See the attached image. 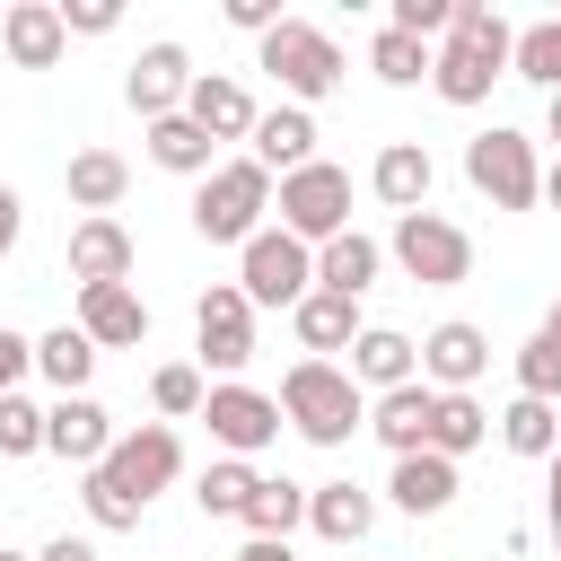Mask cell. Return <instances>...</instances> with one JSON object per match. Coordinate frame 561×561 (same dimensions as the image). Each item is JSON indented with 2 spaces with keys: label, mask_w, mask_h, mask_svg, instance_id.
Here are the masks:
<instances>
[{
  "label": "cell",
  "mask_w": 561,
  "mask_h": 561,
  "mask_svg": "<svg viewBox=\"0 0 561 561\" xmlns=\"http://www.w3.org/2000/svg\"><path fill=\"white\" fill-rule=\"evenodd\" d=\"M430 403H438V394L412 377V386H394V394H377V403H368V430H377L394 456H421V447H430Z\"/></svg>",
  "instance_id": "cb8c5ba5"
},
{
  "label": "cell",
  "mask_w": 561,
  "mask_h": 561,
  "mask_svg": "<svg viewBox=\"0 0 561 561\" xmlns=\"http://www.w3.org/2000/svg\"><path fill=\"white\" fill-rule=\"evenodd\" d=\"M552 543H561V456H552Z\"/></svg>",
  "instance_id": "7dc6e473"
},
{
  "label": "cell",
  "mask_w": 561,
  "mask_h": 561,
  "mask_svg": "<svg viewBox=\"0 0 561 561\" xmlns=\"http://www.w3.org/2000/svg\"><path fill=\"white\" fill-rule=\"evenodd\" d=\"M368 70H377L386 88H412V79H430V44H421V35H394V26H377Z\"/></svg>",
  "instance_id": "e575fe53"
},
{
  "label": "cell",
  "mask_w": 561,
  "mask_h": 561,
  "mask_svg": "<svg viewBox=\"0 0 561 561\" xmlns=\"http://www.w3.org/2000/svg\"><path fill=\"white\" fill-rule=\"evenodd\" d=\"M307 526H316L324 543H359V535L377 526V491H359V482H316V491H307Z\"/></svg>",
  "instance_id": "484cf974"
},
{
  "label": "cell",
  "mask_w": 561,
  "mask_h": 561,
  "mask_svg": "<svg viewBox=\"0 0 561 561\" xmlns=\"http://www.w3.org/2000/svg\"><path fill=\"white\" fill-rule=\"evenodd\" d=\"M543 131H552V140H561V96H552V114H543Z\"/></svg>",
  "instance_id": "681fc988"
},
{
  "label": "cell",
  "mask_w": 561,
  "mask_h": 561,
  "mask_svg": "<svg viewBox=\"0 0 561 561\" xmlns=\"http://www.w3.org/2000/svg\"><path fill=\"white\" fill-rule=\"evenodd\" d=\"M263 70L289 88V105H316V96L342 88V44H333L324 26H307V18H280V26L263 35Z\"/></svg>",
  "instance_id": "52a82bcc"
},
{
  "label": "cell",
  "mask_w": 561,
  "mask_h": 561,
  "mask_svg": "<svg viewBox=\"0 0 561 561\" xmlns=\"http://www.w3.org/2000/svg\"><path fill=\"white\" fill-rule=\"evenodd\" d=\"M552 456H561V447H552Z\"/></svg>",
  "instance_id": "816d5d0a"
},
{
  "label": "cell",
  "mask_w": 561,
  "mask_h": 561,
  "mask_svg": "<svg viewBox=\"0 0 561 561\" xmlns=\"http://www.w3.org/2000/svg\"><path fill=\"white\" fill-rule=\"evenodd\" d=\"M35 561H96V543H88V535H53Z\"/></svg>",
  "instance_id": "7bdbcfd3"
},
{
  "label": "cell",
  "mask_w": 561,
  "mask_h": 561,
  "mask_svg": "<svg viewBox=\"0 0 561 561\" xmlns=\"http://www.w3.org/2000/svg\"><path fill=\"white\" fill-rule=\"evenodd\" d=\"M44 447L88 473V465H105V447H114V412H105L96 394H61V403H44Z\"/></svg>",
  "instance_id": "5bb4252c"
},
{
  "label": "cell",
  "mask_w": 561,
  "mask_h": 561,
  "mask_svg": "<svg viewBox=\"0 0 561 561\" xmlns=\"http://www.w3.org/2000/svg\"><path fill=\"white\" fill-rule=\"evenodd\" d=\"M123 193H131V167H123L114 149H79V158H70V202H79L88 219H114Z\"/></svg>",
  "instance_id": "4316f807"
},
{
  "label": "cell",
  "mask_w": 561,
  "mask_h": 561,
  "mask_svg": "<svg viewBox=\"0 0 561 561\" xmlns=\"http://www.w3.org/2000/svg\"><path fill=\"white\" fill-rule=\"evenodd\" d=\"M184 88H193L184 44H140V61H131V79H123L131 114H140V123H167V114H184Z\"/></svg>",
  "instance_id": "7c38bea8"
},
{
  "label": "cell",
  "mask_w": 561,
  "mask_h": 561,
  "mask_svg": "<svg viewBox=\"0 0 561 561\" xmlns=\"http://www.w3.org/2000/svg\"><path fill=\"white\" fill-rule=\"evenodd\" d=\"M237 289L245 307H298L316 289V245H298L289 228H254L237 245Z\"/></svg>",
  "instance_id": "8992f818"
},
{
  "label": "cell",
  "mask_w": 561,
  "mask_h": 561,
  "mask_svg": "<svg viewBox=\"0 0 561 561\" xmlns=\"http://www.w3.org/2000/svg\"><path fill=\"white\" fill-rule=\"evenodd\" d=\"M465 175H473V193H482L491 210H535V202H543L535 140H526V131H508V123H491V131H473V140H465Z\"/></svg>",
  "instance_id": "277c9868"
},
{
  "label": "cell",
  "mask_w": 561,
  "mask_h": 561,
  "mask_svg": "<svg viewBox=\"0 0 561 561\" xmlns=\"http://www.w3.org/2000/svg\"><path fill=\"white\" fill-rule=\"evenodd\" d=\"M79 333L96 351H140L149 342V307L131 280H105V289H79Z\"/></svg>",
  "instance_id": "9a60e30c"
},
{
  "label": "cell",
  "mask_w": 561,
  "mask_h": 561,
  "mask_svg": "<svg viewBox=\"0 0 561 561\" xmlns=\"http://www.w3.org/2000/svg\"><path fill=\"white\" fill-rule=\"evenodd\" d=\"M491 368V333L482 324H465V316H447L430 342H421V377L438 386V394H473V377Z\"/></svg>",
  "instance_id": "4fadbf2b"
},
{
  "label": "cell",
  "mask_w": 561,
  "mask_h": 561,
  "mask_svg": "<svg viewBox=\"0 0 561 561\" xmlns=\"http://www.w3.org/2000/svg\"><path fill=\"white\" fill-rule=\"evenodd\" d=\"M35 368H44L61 394H79V386H88V368H96V342H88L79 324H61V333H44V342H35Z\"/></svg>",
  "instance_id": "d6a6232c"
},
{
  "label": "cell",
  "mask_w": 561,
  "mask_h": 561,
  "mask_svg": "<svg viewBox=\"0 0 561 561\" xmlns=\"http://www.w3.org/2000/svg\"><path fill=\"white\" fill-rule=\"evenodd\" d=\"M377 263H386V245H377V237H359V228H342V237H324V245H316V289L359 298V289L377 280Z\"/></svg>",
  "instance_id": "7402d4cb"
},
{
  "label": "cell",
  "mask_w": 561,
  "mask_h": 561,
  "mask_svg": "<svg viewBox=\"0 0 561 561\" xmlns=\"http://www.w3.org/2000/svg\"><path fill=\"white\" fill-rule=\"evenodd\" d=\"M70 280H79V289L131 280V228H123V219H79V228H70Z\"/></svg>",
  "instance_id": "ffe728a7"
},
{
  "label": "cell",
  "mask_w": 561,
  "mask_h": 561,
  "mask_svg": "<svg viewBox=\"0 0 561 561\" xmlns=\"http://www.w3.org/2000/svg\"><path fill=\"white\" fill-rule=\"evenodd\" d=\"M280 228L298 237V245H324V237H342L351 228V175L342 167H298V175H280Z\"/></svg>",
  "instance_id": "9c48e42d"
},
{
  "label": "cell",
  "mask_w": 561,
  "mask_h": 561,
  "mask_svg": "<svg viewBox=\"0 0 561 561\" xmlns=\"http://www.w3.org/2000/svg\"><path fill=\"white\" fill-rule=\"evenodd\" d=\"M500 447H508V456H543V465H552V447H561V412H552V403H535V394H517V403L500 412Z\"/></svg>",
  "instance_id": "4dcf8cb0"
},
{
  "label": "cell",
  "mask_w": 561,
  "mask_h": 561,
  "mask_svg": "<svg viewBox=\"0 0 561 561\" xmlns=\"http://www.w3.org/2000/svg\"><path fill=\"white\" fill-rule=\"evenodd\" d=\"M202 394H210V386H202V368H184V359L149 377V403H158L167 421H202Z\"/></svg>",
  "instance_id": "8d00e7d4"
},
{
  "label": "cell",
  "mask_w": 561,
  "mask_h": 561,
  "mask_svg": "<svg viewBox=\"0 0 561 561\" xmlns=\"http://www.w3.org/2000/svg\"><path fill=\"white\" fill-rule=\"evenodd\" d=\"M517 394H535V403H552L561 394V333H526V351H517Z\"/></svg>",
  "instance_id": "d590c367"
},
{
  "label": "cell",
  "mask_w": 561,
  "mask_h": 561,
  "mask_svg": "<svg viewBox=\"0 0 561 561\" xmlns=\"http://www.w3.org/2000/svg\"><path fill=\"white\" fill-rule=\"evenodd\" d=\"M500 70H508V18L482 9V0H456V26H447L438 53H430V88H438L447 105H482Z\"/></svg>",
  "instance_id": "7a4b0ae2"
},
{
  "label": "cell",
  "mask_w": 561,
  "mask_h": 561,
  "mask_svg": "<svg viewBox=\"0 0 561 561\" xmlns=\"http://www.w3.org/2000/svg\"><path fill=\"white\" fill-rule=\"evenodd\" d=\"M35 447H44V403L0 394V456H35Z\"/></svg>",
  "instance_id": "74e56055"
},
{
  "label": "cell",
  "mask_w": 561,
  "mask_h": 561,
  "mask_svg": "<svg viewBox=\"0 0 561 561\" xmlns=\"http://www.w3.org/2000/svg\"><path fill=\"white\" fill-rule=\"evenodd\" d=\"M228 26H245V35H272V26H280V0H228Z\"/></svg>",
  "instance_id": "b9f144b4"
},
{
  "label": "cell",
  "mask_w": 561,
  "mask_h": 561,
  "mask_svg": "<svg viewBox=\"0 0 561 561\" xmlns=\"http://www.w3.org/2000/svg\"><path fill=\"white\" fill-rule=\"evenodd\" d=\"M202 421H210V438H219L228 456H245V465L280 438V403L254 394V386H210V394H202Z\"/></svg>",
  "instance_id": "30bf717a"
},
{
  "label": "cell",
  "mask_w": 561,
  "mask_h": 561,
  "mask_svg": "<svg viewBox=\"0 0 561 561\" xmlns=\"http://www.w3.org/2000/svg\"><path fill=\"white\" fill-rule=\"evenodd\" d=\"M386 26L430 44V35H447V26H456V0H394V18H386Z\"/></svg>",
  "instance_id": "f35d334b"
},
{
  "label": "cell",
  "mask_w": 561,
  "mask_h": 561,
  "mask_svg": "<svg viewBox=\"0 0 561 561\" xmlns=\"http://www.w3.org/2000/svg\"><path fill=\"white\" fill-rule=\"evenodd\" d=\"M386 254H394L403 280H421V289H456V280L473 272V237H465L456 219H438V210H403L394 237H386Z\"/></svg>",
  "instance_id": "ba28073f"
},
{
  "label": "cell",
  "mask_w": 561,
  "mask_h": 561,
  "mask_svg": "<svg viewBox=\"0 0 561 561\" xmlns=\"http://www.w3.org/2000/svg\"><path fill=\"white\" fill-rule=\"evenodd\" d=\"M184 473V438L167 430V421H140V430H114V447H105V465H88V517L105 526V535H123V526H140L149 517V500L167 491Z\"/></svg>",
  "instance_id": "6da1fadb"
},
{
  "label": "cell",
  "mask_w": 561,
  "mask_h": 561,
  "mask_svg": "<svg viewBox=\"0 0 561 561\" xmlns=\"http://www.w3.org/2000/svg\"><path fill=\"white\" fill-rule=\"evenodd\" d=\"M254 482H263V473H254L245 456H219V465H202V491H193V500H202V517H245Z\"/></svg>",
  "instance_id": "836d02e7"
},
{
  "label": "cell",
  "mask_w": 561,
  "mask_h": 561,
  "mask_svg": "<svg viewBox=\"0 0 561 561\" xmlns=\"http://www.w3.org/2000/svg\"><path fill=\"white\" fill-rule=\"evenodd\" d=\"M412 368H421V342L412 333H394V324H359V342H351V386L368 394H394V386H412Z\"/></svg>",
  "instance_id": "ac0fdd59"
},
{
  "label": "cell",
  "mask_w": 561,
  "mask_h": 561,
  "mask_svg": "<svg viewBox=\"0 0 561 561\" xmlns=\"http://www.w3.org/2000/svg\"><path fill=\"white\" fill-rule=\"evenodd\" d=\"M193 342H202L210 368H245V359H254V307H245L237 280L202 289V307H193Z\"/></svg>",
  "instance_id": "8fae6325"
},
{
  "label": "cell",
  "mask_w": 561,
  "mask_h": 561,
  "mask_svg": "<svg viewBox=\"0 0 561 561\" xmlns=\"http://www.w3.org/2000/svg\"><path fill=\"white\" fill-rule=\"evenodd\" d=\"M53 9H61V35H114V18H123L114 0H53Z\"/></svg>",
  "instance_id": "ab89813d"
},
{
  "label": "cell",
  "mask_w": 561,
  "mask_h": 561,
  "mask_svg": "<svg viewBox=\"0 0 561 561\" xmlns=\"http://www.w3.org/2000/svg\"><path fill=\"white\" fill-rule=\"evenodd\" d=\"M508 70L535 79L543 96H561V18H535L526 35H508Z\"/></svg>",
  "instance_id": "1f68e13d"
},
{
  "label": "cell",
  "mask_w": 561,
  "mask_h": 561,
  "mask_svg": "<svg viewBox=\"0 0 561 561\" xmlns=\"http://www.w3.org/2000/svg\"><path fill=\"white\" fill-rule=\"evenodd\" d=\"M184 123H202L210 140H245V131H254V96H245L228 70H193V88H184Z\"/></svg>",
  "instance_id": "d6986e66"
},
{
  "label": "cell",
  "mask_w": 561,
  "mask_h": 561,
  "mask_svg": "<svg viewBox=\"0 0 561 561\" xmlns=\"http://www.w3.org/2000/svg\"><path fill=\"white\" fill-rule=\"evenodd\" d=\"M543 333H561V298H552V307H543Z\"/></svg>",
  "instance_id": "c3c4849f"
},
{
  "label": "cell",
  "mask_w": 561,
  "mask_h": 561,
  "mask_svg": "<svg viewBox=\"0 0 561 561\" xmlns=\"http://www.w3.org/2000/svg\"><path fill=\"white\" fill-rule=\"evenodd\" d=\"M61 44H70V35H61V9H53V0H9V9H0V53H9L18 70H53Z\"/></svg>",
  "instance_id": "2e32d148"
},
{
  "label": "cell",
  "mask_w": 561,
  "mask_h": 561,
  "mask_svg": "<svg viewBox=\"0 0 561 561\" xmlns=\"http://www.w3.org/2000/svg\"><path fill=\"white\" fill-rule=\"evenodd\" d=\"M482 438H491V412H482L473 394H438V403H430V456L456 465V456H473Z\"/></svg>",
  "instance_id": "83f0119b"
},
{
  "label": "cell",
  "mask_w": 561,
  "mask_h": 561,
  "mask_svg": "<svg viewBox=\"0 0 561 561\" xmlns=\"http://www.w3.org/2000/svg\"><path fill=\"white\" fill-rule=\"evenodd\" d=\"M26 368H35V342L0 324V394H18V377H26Z\"/></svg>",
  "instance_id": "60d3db41"
},
{
  "label": "cell",
  "mask_w": 561,
  "mask_h": 561,
  "mask_svg": "<svg viewBox=\"0 0 561 561\" xmlns=\"http://www.w3.org/2000/svg\"><path fill=\"white\" fill-rule=\"evenodd\" d=\"M0 561H26V552H9V543H0Z\"/></svg>",
  "instance_id": "f907efd6"
},
{
  "label": "cell",
  "mask_w": 561,
  "mask_h": 561,
  "mask_svg": "<svg viewBox=\"0 0 561 561\" xmlns=\"http://www.w3.org/2000/svg\"><path fill=\"white\" fill-rule=\"evenodd\" d=\"M210 131L202 123H184V114H167V123H149V158L167 167V175H210Z\"/></svg>",
  "instance_id": "f546056e"
},
{
  "label": "cell",
  "mask_w": 561,
  "mask_h": 561,
  "mask_svg": "<svg viewBox=\"0 0 561 561\" xmlns=\"http://www.w3.org/2000/svg\"><path fill=\"white\" fill-rule=\"evenodd\" d=\"M289 324H298V351H351L359 342V298H333V289H307L298 307H289Z\"/></svg>",
  "instance_id": "603a6c76"
},
{
  "label": "cell",
  "mask_w": 561,
  "mask_h": 561,
  "mask_svg": "<svg viewBox=\"0 0 561 561\" xmlns=\"http://www.w3.org/2000/svg\"><path fill=\"white\" fill-rule=\"evenodd\" d=\"M430 175H438V167H430V149H421V140H386V149H377V167H368V193L403 219V210H421V202H430Z\"/></svg>",
  "instance_id": "44dd1931"
},
{
  "label": "cell",
  "mask_w": 561,
  "mask_h": 561,
  "mask_svg": "<svg viewBox=\"0 0 561 561\" xmlns=\"http://www.w3.org/2000/svg\"><path fill=\"white\" fill-rule=\"evenodd\" d=\"M18 228H26V202H18V193H9V184H0V254H9V245H18Z\"/></svg>",
  "instance_id": "ee69618b"
},
{
  "label": "cell",
  "mask_w": 561,
  "mask_h": 561,
  "mask_svg": "<svg viewBox=\"0 0 561 561\" xmlns=\"http://www.w3.org/2000/svg\"><path fill=\"white\" fill-rule=\"evenodd\" d=\"M386 500H394L403 517H438V508L456 500V465H447V456H430V447H421V456H394Z\"/></svg>",
  "instance_id": "d4e9b609"
},
{
  "label": "cell",
  "mask_w": 561,
  "mask_h": 561,
  "mask_svg": "<svg viewBox=\"0 0 561 561\" xmlns=\"http://www.w3.org/2000/svg\"><path fill=\"white\" fill-rule=\"evenodd\" d=\"M307 517V491L289 482V473H263L254 482V500H245V535H263V543H289V526Z\"/></svg>",
  "instance_id": "f1b7e54d"
},
{
  "label": "cell",
  "mask_w": 561,
  "mask_h": 561,
  "mask_svg": "<svg viewBox=\"0 0 561 561\" xmlns=\"http://www.w3.org/2000/svg\"><path fill=\"white\" fill-rule=\"evenodd\" d=\"M237 561H298V552H289V543H263V535H254V543H245Z\"/></svg>",
  "instance_id": "f6af8a7d"
},
{
  "label": "cell",
  "mask_w": 561,
  "mask_h": 561,
  "mask_svg": "<svg viewBox=\"0 0 561 561\" xmlns=\"http://www.w3.org/2000/svg\"><path fill=\"white\" fill-rule=\"evenodd\" d=\"M263 210H272V175H263L254 158L210 167V175H202V193H193V228H202L210 245H245V237L263 228Z\"/></svg>",
  "instance_id": "5b68a950"
},
{
  "label": "cell",
  "mask_w": 561,
  "mask_h": 561,
  "mask_svg": "<svg viewBox=\"0 0 561 561\" xmlns=\"http://www.w3.org/2000/svg\"><path fill=\"white\" fill-rule=\"evenodd\" d=\"M254 167L263 175H298V167H316V114L307 105H272V114H254Z\"/></svg>",
  "instance_id": "e0dca14e"
},
{
  "label": "cell",
  "mask_w": 561,
  "mask_h": 561,
  "mask_svg": "<svg viewBox=\"0 0 561 561\" xmlns=\"http://www.w3.org/2000/svg\"><path fill=\"white\" fill-rule=\"evenodd\" d=\"M272 403H280V421H289L307 447H342L351 430H368V394H359L351 368H333V359H298Z\"/></svg>",
  "instance_id": "3957f363"
},
{
  "label": "cell",
  "mask_w": 561,
  "mask_h": 561,
  "mask_svg": "<svg viewBox=\"0 0 561 561\" xmlns=\"http://www.w3.org/2000/svg\"><path fill=\"white\" fill-rule=\"evenodd\" d=\"M543 202H552V210H561V158H552V167H543Z\"/></svg>",
  "instance_id": "bcb514c9"
}]
</instances>
